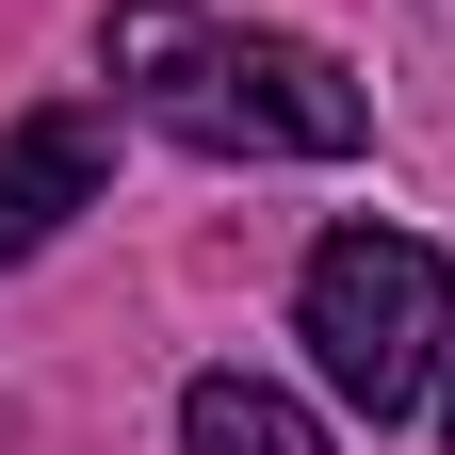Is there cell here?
Segmentation results:
<instances>
[{
	"label": "cell",
	"instance_id": "cell-4",
	"mask_svg": "<svg viewBox=\"0 0 455 455\" xmlns=\"http://www.w3.org/2000/svg\"><path fill=\"white\" fill-rule=\"evenodd\" d=\"M180 455H325V423L276 374H196L180 390Z\"/></svg>",
	"mask_w": 455,
	"mask_h": 455
},
{
	"label": "cell",
	"instance_id": "cell-3",
	"mask_svg": "<svg viewBox=\"0 0 455 455\" xmlns=\"http://www.w3.org/2000/svg\"><path fill=\"white\" fill-rule=\"evenodd\" d=\"M114 180V114L98 98H49L0 131V260H33V244H66V212H98Z\"/></svg>",
	"mask_w": 455,
	"mask_h": 455
},
{
	"label": "cell",
	"instance_id": "cell-5",
	"mask_svg": "<svg viewBox=\"0 0 455 455\" xmlns=\"http://www.w3.org/2000/svg\"><path fill=\"white\" fill-rule=\"evenodd\" d=\"M439 439H455V358H439Z\"/></svg>",
	"mask_w": 455,
	"mask_h": 455
},
{
	"label": "cell",
	"instance_id": "cell-1",
	"mask_svg": "<svg viewBox=\"0 0 455 455\" xmlns=\"http://www.w3.org/2000/svg\"><path fill=\"white\" fill-rule=\"evenodd\" d=\"M98 66L131 82V114L196 163H358L374 98L341 82V49L260 33V17H196V0H114Z\"/></svg>",
	"mask_w": 455,
	"mask_h": 455
},
{
	"label": "cell",
	"instance_id": "cell-2",
	"mask_svg": "<svg viewBox=\"0 0 455 455\" xmlns=\"http://www.w3.org/2000/svg\"><path fill=\"white\" fill-rule=\"evenodd\" d=\"M293 341H309V374L358 423L439 407V358H455V276H439V244H407V228H325L309 276H293Z\"/></svg>",
	"mask_w": 455,
	"mask_h": 455
}]
</instances>
